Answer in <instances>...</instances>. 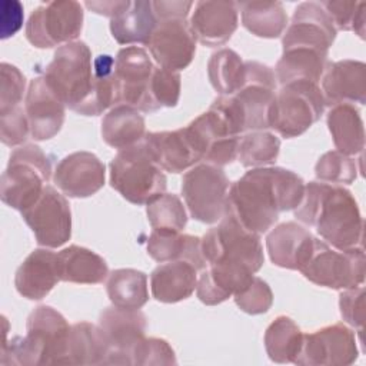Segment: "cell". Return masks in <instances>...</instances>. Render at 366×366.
<instances>
[{
  "instance_id": "obj_46",
  "label": "cell",
  "mask_w": 366,
  "mask_h": 366,
  "mask_svg": "<svg viewBox=\"0 0 366 366\" xmlns=\"http://www.w3.org/2000/svg\"><path fill=\"white\" fill-rule=\"evenodd\" d=\"M24 89V74L16 66L3 61L0 64V114L19 106Z\"/></svg>"
},
{
  "instance_id": "obj_17",
  "label": "cell",
  "mask_w": 366,
  "mask_h": 366,
  "mask_svg": "<svg viewBox=\"0 0 366 366\" xmlns=\"http://www.w3.org/2000/svg\"><path fill=\"white\" fill-rule=\"evenodd\" d=\"M186 127L202 160H206V163L222 167L237 159L240 139L233 133L224 116L213 106Z\"/></svg>"
},
{
  "instance_id": "obj_18",
  "label": "cell",
  "mask_w": 366,
  "mask_h": 366,
  "mask_svg": "<svg viewBox=\"0 0 366 366\" xmlns=\"http://www.w3.org/2000/svg\"><path fill=\"white\" fill-rule=\"evenodd\" d=\"M196 41L187 20L173 17L159 20L146 46L160 67L179 71L192 63Z\"/></svg>"
},
{
  "instance_id": "obj_19",
  "label": "cell",
  "mask_w": 366,
  "mask_h": 366,
  "mask_svg": "<svg viewBox=\"0 0 366 366\" xmlns=\"http://www.w3.org/2000/svg\"><path fill=\"white\" fill-rule=\"evenodd\" d=\"M336 27L323 6L316 1L300 3L282 39V47H310L329 53L336 39Z\"/></svg>"
},
{
  "instance_id": "obj_23",
  "label": "cell",
  "mask_w": 366,
  "mask_h": 366,
  "mask_svg": "<svg viewBox=\"0 0 366 366\" xmlns=\"http://www.w3.org/2000/svg\"><path fill=\"white\" fill-rule=\"evenodd\" d=\"M322 81L325 103H366V64L359 60L345 59L327 61Z\"/></svg>"
},
{
  "instance_id": "obj_8",
  "label": "cell",
  "mask_w": 366,
  "mask_h": 366,
  "mask_svg": "<svg viewBox=\"0 0 366 366\" xmlns=\"http://www.w3.org/2000/svg\"><path fill=\"white\" fill-rule=\"evenodd\" d=\"M51 177V160L36 144H24L10 154L1 174L0 197L7 206L23 212L43 193Z\"/></svg>"
},
{
  "instance_id": "obj_32",
  "label": "cell",
  "mask_w": 366,
  "mask_h": 366,
  "mask_svg": "<svg viewBox=\"0 0 366 366\" xmlns=\"http://www.w3.org/2000/svg\"><path fill=\"white\" fill-rule=\"evenodd\" d=\"M159 20L149 0L132 1L122 14L110 19V31L119 44H147Z\"/></svg>"
},
{
  "instance_id": "obj_45",
  "label": "cell",
  "mask_w": 366,
  "mask_h": 366,
  "mask_svg": "<svg viewBox=\"0 0 366 366\" xmlns=\"http://www.w3.org/2000/svg\"><path fill=\"white\" fill-rule=\"evenodd\" d=\"M176 355L172 346L164 339L144 337L133 350L132 365L139 366H160L176 365Z\"/></svg>"
},
{
  "instance_id": "obj_40",
  "label": "cell",
  "mask_w": 366,
  "mask_h": 366,
  "mask_svg": "<svg viewBox=\"0 0 366 366\" xmlns=\"http://www.w3.org/2000/svg\"><path fill=\"white\" fill-rule=\"evenodd\" d=\"M146 214L154 230L182 232L187 223V213L177 194L163 193L146 206Z\"/></svg>"
},
{
  "instance_id": "obj_13",
  "label": "cell",
  "mask_w": 366,
  "mask_h": 366,
  "mask_svg": "<svg viewBox=\"0 0 366 366\" xmlns=\"http://www.w3.org/2000/svg\"><path fill=\"white\" fill-rule=\"evenodd\" d=\"M20 213L40 246L50 249L59 247L71 236L70 204L67 199L50 184H46L40 197Z\"/></svg>"
},
{
  "instance_id": "obj_16",
  "label": "cell",
  "mask_w": 366,
  "mask_h": 366,
  "mask_svg": "<svg viewBox=\"0 0 366 366\" xmlns=\"http://www.w3.org/2000/svg\"><path fill=\"white\" fill-rule=\"evenodd\" d=\"M154 64L143 47L127 46L114 59L116 104H129L149 113V86Z\"/></svg>"
},
{
  "instance_id": "obj_47",
  "label": "cell",
  "mask_w": 366,
  "mask_h": 366,
  "mask_svg": "<svg viewBox=\"0 0 366 366\" xmlns=\"http://www.w3.org/2000/svg\"><path fill=\"white\" fill-rule=\"evenodd\" d=\"M0 129L3 144L13 147L24 143L30 134V126L24 107L17 106L0 114Z\"/></svg>"
},
{
  "instance_id": "obj_5",
  "label": "cell",
  "mask_w": 366,
  "mask_h": 366,
  "mask_svg": "<svg viewBox=\"0 0 366 366\" xmlns=\"http://www.w3.org/2000/svg\"><path fill=\"white\" fill-rule=\"evenodd\" d=\"M26 336H14L1 346V365L37 366L60 363L70 325L51 306L40 305L27 317Z\"/></svg>"
},
{
  "instance_id": "obj_3",
  "label": "cell",
  "mask_w": 366,
  "mask_h": 366,
  "mask_svg": "<svg viewBox=\"0 0 366 366\" xmlns=\"http://www.w3.org/2000/svg\"><path fill=\"white\" fill-rule=\"evenodd\" d=\"M295 217L315 227L323 242L337 250L362 246L363 219L353 194L343 186L309 182Z\"/></svg>"
},
{
  "instance_id": "obj_51",
  "label": "cell",
  "mask_w": 366,
  "mask_h": 366,
  "mask_svg": "<svg viewBox=\"0 0 366 366\" xmlns=\"http://www.w3.org/2000/svg\"><path fill=\"white\" fill-rule=\"evenodd\" d=\"M84 4L92 11L113 19V17L122 14L123 11H126L130 7L132 1L130 0H119V1L109 0V1H86Z\"/></svg>"
},
{
  "instance_id": "obj_31",
  "label": "cell",
  "mask_w": 366,
  "mask_h": 366,
  "mask_svg": "<svg viewBox=\"0 0 366 366\" xmlns=\"http://www.w3.org/2000/svg\"><path fill=\"white\" fill-rule=\"evenodd\" d=\"M326 51L310 47H286L277 60L274 74L283 86L295 80H309L319 83L327 64Z\"/></svg>"
},
{
  "instance_id": "obj_1",
  "label": "cell",
  "mask_w": 366,
  "mask_h": 366,
  "mask_svg": "<svg viewBox=\"0 0 366 366\" xmlns=\"http://www.w3.org/2000/svg\"><path fill=\"white\" fill-rule=\"evenodd\" d=\"M305 193V182L283 167H256L229 186L226 214L246 230L263 234L282 212L295 210Z\"/></svg>"
},
{
  "instance_id": "obj_41",
  "label": "cell",
  "mask_w": 366,
  "mask_h": 366,
  "mask_svg": "<svg viewBox=\"0 0 366 366\" xmlns=\"http://www.w3.org/2000/svg\"><path fill=\"white\" fill-rule=\"evenodd\" d=\"M180 89L182 81L179 71L154 66L147 94L149 113L162 107H174L180 99Z\"/></svg>"
},
{
  "instance_id": "obj_20",
  "label": "cell",
  "mask_w": 366,
  "mask_h": 366,
  "mask_svg": "<svg viewBox=\"0 0 366 366\" xmlns=\"http://www.w3.org/2000/svg\"><path fill=\"white\" fill-rule=\"evenodd\" d=\"M106 179L104 163L90 152H74L54 169V184L69 197H89L97 193Z\"/></svg>"
},
{
  "instance_id": "obj_14",
  "label": "cell",
  "mask_w": 366,
  "mask_h": 366,
  "mask_svg": "<svg viewBox=\"0 0 366 366\" xmlns=\"http://www.w3.org/2000/svg\"><path fill=\"white\" fill-rule=\"evenodd\" d=\"M359 350L355 333L343 323L303 333L300 350L293 363L300 366H347L355 363Z\"/></svg>"
},
{
  "instance_id": "obj_22",
  "label": "cell",
  "mask_w": 366,
  "mask_h": 366,
  "mask_svg": "<svg viewBox=\"0 0 366 366\" xmlns=\"http://www.w3.org/2000/svg\"><path fill=\"white\" fill-rule=\"evenodd\" d=\"M239 21V6L234 1L226 0H200L194 4V11L190 17V29L202 44L216 47L224 44Z\"/></svg>"
},
{
  "instance_id": "obj_37",
  "label": "cell",
  "mask_w": 366,
  "mask_h": 366,
  "mask_svg": "<svg viewBox=\"0 0 366 366\" xmlns=\"http://www.w3.org/2000/svg\"><path fill=\"white\" fill-rule=\"evenodd\" d=\"M303 340V332L287 316H277L264 332V349L272 362L293 363Z\"/></svg>"
},
{
  "instance_id": "obj_50",
  "label": "cell",
  "mask_w": 366,
  "mask_h": 366,
  "mask_svg": "<svg viewBox=\"0 0 366 366\" xmlns=\"http://www.w3.org/2000/svg\"><path fill=\"white\" fill-rule=\"evenodd\" d=\"M153 4V10L156 13L157 20H163V19H173V17H179V19H187L190 9L193 7V1H152Z\"/></svg>"
},
{
  "instance_id": "obj_43",
  "label": "cell",
  "mask_w": 366,
  "mask_h": 366,
  "mask_svg": "<svg viewBox=\"0 0 366 366\" xmlns=\"http://www.w3.org/2000/svg\"><path fill=\"white\" fill-rule=\"evenodd\" d=\"M326 13L330 16L336 30L355 31L360 39L365 37V7L363 1L329 0L320 1Z\"/></svg>"
},
{
  "instance_id": "obj_39",
  "label": "cell",
  "mask_w": 366,
  "mask_h": 366,
  "mask_svg": "<svg viewBox=\"0 0 366 366\" xmlns=\"http://www.w3.org/2000/svg\"><path fill=\"white\" fill-rule=\"evenodd\" d=\"M280 139L266 130L249 132L239 140L237 159L244 167H259L276 162Z\"/></svg>"
},
{
  "instance_id": "obj_11",
  "label": "cell",
  "mask_w": 366,
  "mask_h": 366,
  "mask_svg": "<svg viewBox=\"0 0 366 366\" xmlns=\"http://www.w3.org/2000/svg\"><path fill=\"white\" fill-rule=\"evenodd\" d=\"M229 186L222 167L210 163L193 166L182 179V194L190 216L206 224L219 222L226 212Z\"/></svg>"
},
{
  "instance_id": "obj_49",
  "label": "cell",
  "mask_w": 366,
  "mask_h": 366,
  "mask_svg": "<svg viewBox=\"0 0 366 366\" xmlns=\"http://www.w3.org/2000/svg\"><path fill=\"white\" fill-rule=\"evenodd\" d=\"M1 7V31L0 37L7 39L20 30L23 24V6L16 0H4Z\"/></svg>"
},
{
  "instance_id": "obj_4",
  "label": "cell",
  "mask_w": 366,
  "mask_h": 366,
  "mask_svg": "<svg viewBox=\"0 0 366 366\" xmlns=\"http://www.w3.org/2000/svg\"><path fill=\"white\" fill-rule=\"evenodd\" d=\"M274 71L256 60L244 61V83L232 96H219L210 106L217 109L234 134L270 127V109L276 96Z\"/></svg>"
},
{
  "instance_id": "obj_10",
  "label": "cell",
  "mask_w": 366,
  "mask_h": 366,
  "mask_svg": "<svg viewBox=\"0 0 366 366\" xmlns=\"http://www.w3.org/2000/svg\"><path fill=\"white\" fill-rule=\"evenodd\" d=\"M300 272L317 286L337 290L352 289L363 285L365 252L362 246L347 250L332 249L326 242L315 237L312 253Z\"/></svg>"
},
{
  "instance_id": "obj_9",
  "label": "cell",
  "mask_w": 366,
  "mask_h": 366,
  "mask_svg": "<svg viewBox=\"0 0 366 366\" xmlns=\"http://www.w3.org/2000/svg\"><path fill=\"white\" fill-rule=\"evenodd\" d=\"M325 106L319 83L309 80L286 83L276 92L270 109V127L282 137H297L320 119Z\"/></svg>"
},
{
  "instance_id": "obj_42",
  "label": "cell",
  "mask_w": 366,
  "mask_h": 366,
  "mask_svg": "<svg viewBox=\"0 0 366 366\" xmlns=\"http://www.w3.org/2000/svg\"><path fill=\"white\" fill-rule=\"evenodd\" d=\"M315 174L320 182L332 184H350L357 177L356 160L337 150L322 154L315 166Z\"/></svg>"
},
{
  "instance_id": "obj_2",
  "label": "cell",
  "mask_w": 366,
  "mask_h": 366,
  "mask_svg": "<svg viewBox=\"0 0 366 366\" xmlns=\"http://www.w3.org/2000/svg\"><path fill=\"white\" fill-rule=\"evenodd\" d=\"M114 71L93 70L92 50L76 40L60 46L46 66L44 80L70 110L83 116H99L114 104Z\"/></svg>"
},
{
  "instance_id": "obj_30",
  "label": "cell",
  "mask_w": 366,
  "mask_h": 366,
  "mask_svg": "<svg viewBox=\"0 0 366 366\" xmlns=\"http://www.w3.org/2000/svg\"><path fill=\"white\" fill-rule=\"evenodd\" d=\"M107 346L99 326L79 322L70 326L59 365H104Z\"/></svg>"
},
{
  "instance_id": "obj_27",
  "label": "cell",
  "mask_w": 366,
  "mask_h": 366,
  "mask_svg": "<svg viewBox=\"0 0 366 366\" xmlns=\"http://www.w3.org/2000/svg\"><path fill=\"white\" fill-rule=\"evenodd\" d=\"M197 286V269L184 260L159 264L150 274L152 295L157 302L176 303L187 299Z\"/></svg>"
},
{
  "instance_id": "obj_48",
  "label": "cell",
  "mask_w": 366,
  "mask_h": 366,
  "mask_svg": "<svg viewBox=\"0 0 366 366\" xmlns=\"http://www.w3.org/2000/svg\"><path fill=\"white\" fill-rule=\"evenodd\" d=\"M339 307L343 320L356 327L359 332H363L366 317L365 287L360 285L352 289H345V292L339 296Z\"/></svg>"
},
{
  "instance_id": "obj_38",
  "label": "cell",
  "mask_w": 366,
  "mask_h": 366,
  "mask_svg": "<svg viewBox=\"0 0 366 366\" xmlns=\"http://www.w3.org/2000/svg\"><path fill=\"white\" fill-rule=\"evenodd\" d=\"M207 76L220 96H232L244 83V61L234 50L220 49L207 61Z\"/></svg>"
},
{
  "instance_id": "obj_34",
  "label": "cell",
  "mask_w": 366,
  "mask_h": 366,
  "mask_svg": "<svg viewBox=\"0 0 366 366\" xmlns=\"http://www.w3.org/2000/svg\"><path fill=\"white\" fill-rule=\"evenodd\" d=\"M144 134V117L129 104H116L102 120V137L110 147L122 150L134 146Z\"/></svg>"
},
{
  "instance_id": "obj_33",
  "label": "cell",
  "mask_w": 366,
  "mask_h": 366,
  "mask_svg": "<svg viewBox=\"0 0 366 366\" xmlns=\"http://www.w3.org/2000/svg\"><path fill=\"white\" fill-rule=\"evenodd\" d=\"M326 122L337 152L347 156L363 152L365 127L360 112L355 104L339 103L332 106Z\"/></svg>"
},
{
  "instance_id": "obj_15",
  "label": "cell",
  "mask_w": 366,
  "mask_h": 366,
  "mask_svg": "<svg viewBox=\"0 0 366 366\" xmlns=\"http://www.w3.org/2000/svg\"><path fill=\"white\" fill-rule=\"evenodd\" d=\"M99 327L107 346L104 365H132L133 350L144 339L146 315L113 305L100 313Z\"/></svg>"
},
{
  "instance_id": "obj_12",
  "label": "cell",
  "mask_w": 366,
  "mask_h": 366,
  "mask_svg": "<svg viewBox=\"0 0 366 366\" xmlns=\"http://www.w3.org/2000/svg\"><path fill=\"white\" fill-rule=\"evenodd\" d=\"M83 7L74 0H54L39 6L26 23V39L37 49L63 46L80 36Z\"/></svg>"
},
{
  "instance_id": "obj_44",
  "label": "cell",
  "mask_w": 366,
  "mask_h": 366,
  "mask_svg": "<svg viewBox=\"0 0 366 366\" xmlns=\"http://www.w3.org/2000/svg\"><path fill=\"white\" fill-rule=\"evenodd\" d=\"M234 303L247 315L266 313L273 303L270 286L260 277L253 276L250 282L233 295Z\"/></svg>"
},
{
  "instance_id": "obj_24",
  "label": "cell",
  "mask_w": 366,
  "mask_h": 366,
  "mask_svg": "<svg viewBox=\"0 0 366 366\" xmlns=\"http://www.w3.org/2000/svg\"><path fill=\"white\" fill-rule=\"evenodd\" d=\"M143 143L156 163L170 173L184 172L202 160L187 127L146 133Z\"/></svg>"
},
{
  "instance_id": "obj_26",
  "label": "cell",
  "mask_w": 366,
  "mask_h": 366,
  "mask_svg": "<svg viewBox=\"0 0 366 366\" xmlns=\"http://www.w3.org/2000/svg\"><path fill=\"white\" fill-rule=\"evenodd\" d=\"M60 282L57 253L49 249H34L17 267L16 290L26 299L40 300Z\"/></svg>"
},
{
  "instance_id": "obj_35",
  "label": "cell",
  "mask_w": 366,
  "mask_h": 366,
  "mask_svg": "<svg viewBox=\"0 0 366 366\" xmlns=\"http://www.w3.org/2000/svg\"><path fill=\"white\" fill-rule=\"evenodd\" d=\"M242 11V24L252 34L263 39H276L287 26V14L280 1L237 3Z\"/></svg>"
},
{
  "instance_id": "obj_6",
  "label": "cell",
  "mask_w": 366,
  "mask_h": 366,
  "mask_svg": "<svg viewBox=\"0 0 366 366\" xmlns=\"http://www.w3.org/2000/svg\"><path fill=\"white\" fill-rule=\"evenodd\" d=\"M202 253L206 266L240 280L252 279L264 262L260 236L226 213L202 237Z\"/></svg>"
},
{
  "instance_id": "obj_7",
  "label": "cell",
  "mask_w": 366,
  "mask_h": 366,
  "mask_svg": "<svg viewBox=\"0 0 366 366\" xmlns=\"http://www.w3.org/2000/svg\"><path fill=\"white\" fill-rule=\"evenodd\" d=\"M110 184L127 202L147 204L164 193L167 179L142 140L110 162Z\"/></svg>"
},
{
  "instance_id": "obj_28",
  "label": "cell",
  "mask_w": 366,
  "mask_h": 366,
  "mask_svg": "<svg viewBox=\"0 0 366 366\" xmlns=\"http://www.w3.org/2000/svg\"><path fill=\"white\" fill-rule=\"evenodd\" d=\"M146 247L149 256L159 263L184 260L192 263L197 270L206 267V260L202 253V239L197 236L153 229Z\"/></svg>"
},
{
  "instance_id": "obj_21",
  "label": "cell",
  "mask_w": 366,
  "mask_h": 366,
  "mask_svg": "<svg viewBox=\"0 0 366 366\" xmlns=\"http://www.w3.org/2000/svg\"><path fill=\"white\" fill-rule=\"evenodd\" d=\"M64 103L49 87L44 77H34L26 92L24 110L34 140L54 137L64 123Z\"/></svg>"
},
{
  "instance_id": "obj_29",
  "label": "cell",
  "mask_w": 366,
  "mask_h": 366,
  "mask_svg": "<svg viewBox=\"0 0 366 366\" xmlns=\"http://www.w3.org/2000/svg\"><path fill=\"white\" fill-rule=\"evenodd\" d=\"M61 282L79 285H99L109 276L106 260L87 247L71 244L57 253Z\"/></svg>"
},
{
  "instance_id": "obj_36",
  "label": "cell",
  "mask_w": 366,
  "mask_h": 366,
  "mask_svg": "<svg viewBox=\"0 0 366 366\" xmlns=\"http://www.w3.org/2000/svg\"><path fill=\"white\" fill-rule=\"evenodd\" d=\"M106 292L114 306L140 309L149 300L147 274L136 269H116L107 276Z\"/></svg>"
},
{
  "instance_id": "obj_25",
  "label": "cell",
  "mask_w": 366,
  "mask_h": 366,
  "mask_svg": "<svg viewBox=\"0 0 366 366\" xmlns=\"http://www.w3.org/2000/svg\"><path fill=\"white\" fill-rule=\"evenodd\" d=\"M315 236L296 222H285L272 229L266 237L270 260L285 269L300 270L313 249Z\"/></svg>"
}]
</instances>
